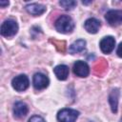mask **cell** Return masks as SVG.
Returning <instances> with one entry per match:
<instances>
[{
	"mask_svg": "<svg viewBox=\"0 0 122 122\" xmlns=\"http://www.w3.org/2000/svg\"><path fill=\"white\" fill-rule=\"evenodd\" d=\"M29 122H45V120L39 115H33L29 119Z\"/></svg>",
	"mask_w": 122,
	"mask_h": 122,
	"instance_id": "16",
	"label": "cell"
},
{
	"mask_svg": "<svg viewBox=\"0 0 122 122\" xmlns=\"http://www.w3.org/2000/svg\"><path fill=\"white\" fill-rule=\"evenodd\" d=\"M105 19L109 25L116 27L122 25V10H111L105 14Z\"/></svg>",
	"mask_w": 122,
	"mask_h": 122,
	"instance_id": "4",
	"label": "cell"
},
{
	"mask_svg": "<svg viewBox=\"0 0 122 122\" xmlns=\"http://www.w3.org/2000/svg\"><path fill=\"white\" fill-rule=\"evenodd\" d=\"M86 48V41L84 39H78L74 41L69 48V52L71 54H75L82 52Z\"/></svg>",
	"mask_w": 122,
	"mask_h": 122,
	"instance_id": "13",
	"label": "cell"
},
{
	"mask_svg": "<svg viewBox=\"0 0 122 122\" xmlns=\"http://www.w3.org/2000/svg\"><path fill=\"white\" fill-rule=\"evenodd\" d=\"M18 31V24L16 21L12 20V19H8L5 20L0 28V32L1 35L5 36V37H11L13 35H15Z\"/></svg>",
	"mask_w": 122,
	"mask_h": 122,
	"instance_id": "2",
	"label": "cell"
},
{
	"mask_svg": "<svg viewBox=\"0 0 122 122\" xmlns=\"http://www.w3.org/2000/svg\"><path fill=\"white\" fill-rule=\"evenodd\" d=\"M9 4H10L9 1H4V0H1L0 1V7L1 8H5V7L9 6Z\"/></svg>",
	"mask_w": 122,
	"mask_h": 122,
	"instance_id": "18",
	"label": "cell"
},
{
	"mask_svg": "<svg viewBox=\"0 0 122 122\" xmlns=\"http://www.w3.org/2000/svg\"><path fill=\"white\" fill-rule=\"evenodd\" d=\"M53 72L55 74V76L59 79V80H66L69 76L70 71H69V67L66 65H58L53 69Z\"/></svg>",
	"mask_w": 122,
	"mask_h": 122,
	"instance_id": "14",
	"label": "cell"
},
{
	"mask_svg": "<svg viewBox=\"0 0 122 122\" xmlns=\"http://www.w3.org/2000/svg\"><path fill=\"white\" fill-rule=\"evenodd\" d=\"M26 10L31 14V15H34V16H39L41 14H43L45 11H46V7L42 4H38V3H31V4H29L26 6Z\"/></svg>",
	"mask_w": 122,
	"mask_h": 122,
	"instance_id": "12",
	"label": "cell"
},
{
	"mask_svg": "<svg viewBox=\"0 0 122 122\" xmlns=\"http://www.w3.org/2000/svg\"><path fill=\"white\" fill-rule=\"evenodd\" d=\"M11 86L17 92L26 91L30 86V81H29L28 76L25 74H19V75L15 76L11 80Z\"/></svg>",
	"mask_w": 122,
	"mask_h": 122,
	"instance_id": "5",
	"label": "cell"
},
{
	"mask_svg": "<svg viewBox=\"0 0 122 122\" xmlns=\"http://www.w3.org/2000/svg\"><path fill=\"white\" fill-rule=\"evenodd\" d=\"M55 29L61 33H71L74 30V22L69 15H61L55 21Z\"/></svg>",
	"mask_w": 122,
	"mask_h": 122,
	"instance_id": "1",
	"label": "cell"
},
{
	"mask_svg": "<svg viewBox=\"0 0 122 122\" xmlns=\"http://www.w3.org/2000/svg\"><path fill=\"white\" fill-rule=\"evenodd\" d=\"M116 53H117V55H118L119 57H121V58H122V42L118 45L117 50H116Z\"/></svg>",
	"mask_w": 122,
	"mask_h": 122,
	"instance_id": "17",
	"label": "cell"
},
{
	"mask_svg": "<svg viewBox=\"0 0 122 122\" xmlns=\"http://www.w3.org/2000/svg\"><path fill=\"white\" fill-rule=\"evenodd\" d=\"M101 27V23L96 18H89L84 23V28L89 33H96Z\"/></svg>",
	"mask_w": 122,
	"mask_h": 122,
	"instance_id": "10",
	"label": "cell"
},
{
	"mask_svg": "<svg viewBox=\"0 0 122 122\" xmlns=\"http://www.w3.org/2000/svg\"><path fill=\"white\" fill-rule=\"evenodd\" d=\"M119 94H120V92H119V89H117V88L112 89V90L111 91L110 94H109V103H110L112 112L113 113H116V112H117Z\"/></svg>",
	"mask_w": 122,
	"mask_h": 122,
	"instance_id": "11",
	"label": "cell"
},
{
	"mask_svg": "<svg viewBox=\"0 0 122 122\" xmlns=\"http://www.w3.org/2000/svg\"><path fill=\"white\" fill-rule=\"evenodd\" d=\"M79 116V112L73 109L65 108L58 112L57 120L59 122H75Z\"/></svg>",
	"mask_w": 122,
	"mask_h": 122,
	"instance_id": "3",
	"label": "cell"
},
{
	"mask_svg": "<svg viewBox=\"0 0 122 122\" xmlns=\"http://www.w3.org/2000/svg\"><path fill=\"white\" fill-rule=\"evenodd\" d=\"M99 46H100V50L102 51V52H104L106 54H109L114 49L115 40L112 36H105L104 38L101 39V41L99 43Z\"/></svg>",
	"mask_w": 122,
	"mask_h": 122,
	"instance_id": "8",
	"label": "cell"
},
{
	"mask_svg": "<svg viewBox=\"0 0 122 122\" xmlns=\"http://www.w3.org/2000/svg\"><path fill=\"white\" fill-rule=\"evenodd\" d=\"M29 112V108L26 103L18 101L13 105V115L17 119L24 118Z\"/></svg>",
	"mask_w": 122,
	"mask_h": 122,
	"instance_id": "9",
	"label": "cell"
},
{
	"mask_svg": "<svg viewBox=\"0 0 122 122\" xmlns=\"http://www.w3.org/2000/svg\"><path fill=\"white\" fill-rule=\"evenodd\" d=\"M32 84L35 90H44L49 86L50 79L46 74L42 72H36L32 77Z\"/></svg>",
	"mask_w": 122,
	"mask_h": 122,
	"instance_id": "6",
	"label": "cell"
},
{
	"mask_svg": "<svg viewBox=\"0 0 122 122\" xmlns=\"http://www.w3.org/2000/svg\"><path fill=\"white\" fill-rule=\"evenodd\" d=\"M59 5L67 10H71L73 8H75V6L77 5V2L74 0H61L59 1Z\"/></svg>",
	"mask_w": 122,
	"mask_h": 122,
	"instance_id": "15",
	"label": "cell"
},
{
	"mask_svg": "<svg viewBox=\"0 0 122 122\" xmlns=\"http://www.w3.org/2000/svg\"><path fill=\"white\" fill-rule=\"evenodd\" d=\"M72 71L78 77H87L90 74V67L86 62L82 60H77L73 64Z\"/></svg>",
	"mask_w": 122,
	"mask_h": 122,
	"instance_id": "7",
	"label": "cell"
}]
</instances>
